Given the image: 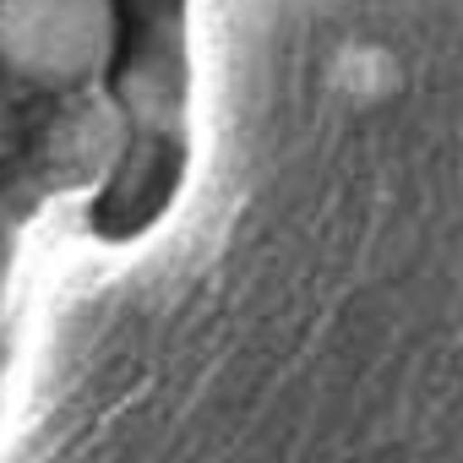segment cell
I'll return each mask as SVG.
<instances>
[{"label": "cell", "instance_id": "6da1fadb", "mask_svg": "<svg viewBox=\"0 0 463 463\" xmlns=\"http://www.w3.org/2000/svg\"><path fill=\"white\" fill-rule=\"evenodd\" d=\"M115 33V0H0V71L39 93H71L104 77Z\"/></svg>", "mask_w": 463, "mask_h": 463}, {"label": "cell", "instance_id": "7a4b0ae2", "mask_svg": "<svg viewBox=\"0 0 463 463\" xmlns=\"http://www.w3.org/2000/svg\"><path fill=\"white\" fill-rule=\"evenodd\" d=\"M6 137H12V115H6V93H0V153H6Z\"/></svg>", "mask_w": 463, "mask_h": 463}]
</instances>
